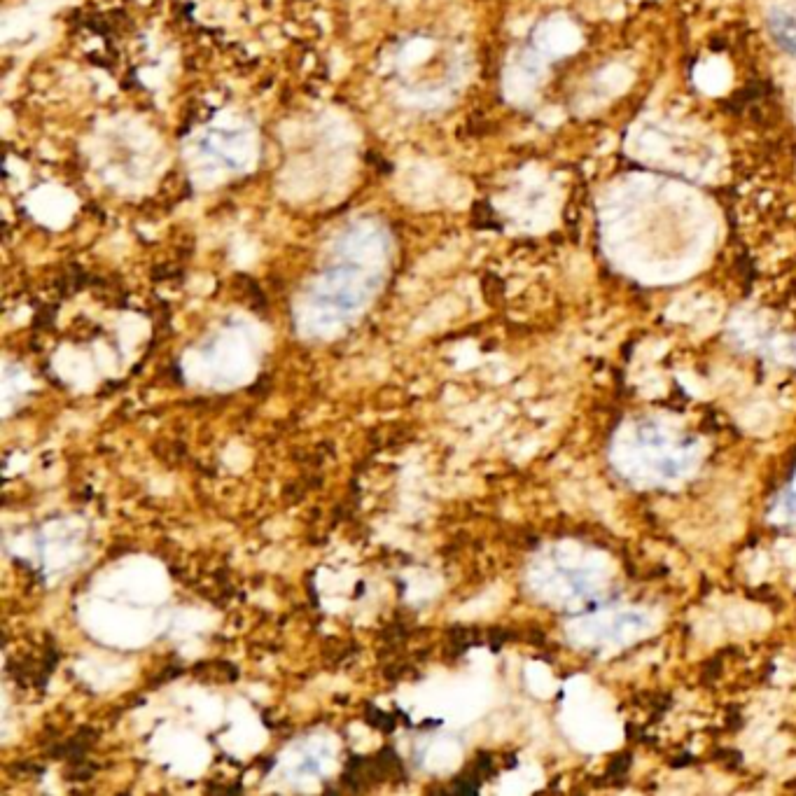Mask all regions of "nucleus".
Returning a JSON list of instances; mask_svg holds the SVG:
<instances>
[{
	"label": "nucleus",
	"instance_id": "obj_1",
	"mask_svg": "<svg viewBox=\"0 0 796 796\" xmlns=\"http://www.w3.org/2000/svg\"><path fill=\"white\" fill-rule=\"evenodd\" d=\"M768 29H771V36L775 38L778 47L796 57V19L789 17L787 12L778 10L768 19Z\"/></svg>",
	"mask_w": 796,
	"mask_h": 796
}]
</instances>
